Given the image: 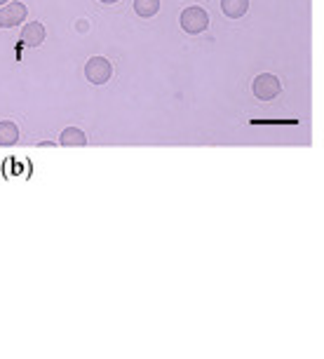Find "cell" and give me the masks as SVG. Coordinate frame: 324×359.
Listing matches in <instances>:
<instances>
[{
  "mask_svg": "<svg viewBox=\"0 0 324 359\" xmlns=\"http://www.w3.org/2000/svg\"><path fill=\"white\" fill-rule=\"evenodd\" d=\"M10 3V0H0V8H3V5H8Z\"/></svg>",
  "mask_w": 324,
  "mask_h": 359,
  "instance_id": "11",
  "label": "cell"
},
{
  "mask_svg": "<svg viewBox=\"0 0 324 359\" xmlns=\"http://www.w3.org/2000/svg\"><path fill=\"white\" fill-rule=\"evenodd\" d=\"M29 10H26L24 3H17V0H10L8 5L0 8V29H15L17 24H22Z\"/></svg>",
  "mask_w": 324,
  "mask_h": 359,
  "instance_id": "4",
  "label": "cell"
},
{
  "mask_svg": "<svg viewBox=\"0 0 324 359\" xmlns=\"http://www.w3.org/2000/svg\"><path fill=\"white\" fill-rule=\"evenodd\" d=\"M85 78L97 87L106 85L108 80L113 78V64L108 62L106 57H92L90 62L85 64Z\"/></svg>",
  "mask_w": 324,
  "mask_h": 359,
  "instance_id": "3",
  "label": "cell"
},
{
  "mask_svg": "<svg viewBox=\"0 0 324 359\" xmlns=\"http://www.w3.org/2000/svg\"><path fill=\"white\" fill-rule=\"evenodd\" d=\"M179 24L188 36H200L209 26V12L205 8H200V5H191V8H186L181 12Z\"/></svg>",
  "mask_w": 324,
  "mask_h": 359,
  "instance_id": "1",
  "label": "cell"
},
{
  "mask_svg": "<svg viewBox=\"0 0 324 359\" xmlns=\"http://www.w3.org/2000/svg\"><path fill=\"white\" fill-rule=\"evenodd\" d=\"M45 36H47V31L40 22H29L22 29V43L26 47H40L45 43Z\"/></svg>",
  "mask_w": 324,
  "mask_h": 359,
  "instance_id": "5",
  "label": "cell"
},
{
  "mask_svg": "<svg viewBox=\"0 0 324 359\" xmlns=\"http://www.w3.org/2000/svg\"><path fill=\"white\" fill-rule=\"evenodd\" d=\"M134 12L141 19H153L160 12V0H134Z\"/></svg>",
  "mask_w": 324,
  "mask_h": 359,
  "instance_id": "9",
  "label": "cell"
},
{
  "mask_svg": "<svg viewBox=\"0 0 324 359\" xmlns=\"http://www.w3.org/2000/svg\"><path fill=\"white\" fill-rule=\"evenodd\" d=\"M99 3H104V5H113V3H118V0H99Z\"/></svg>",
  "mask_w": 324,
  "mask_h": 359,
  "instance_id": "10",
  "label": "cell"
},
{
  "mask_svg": "<svg viewBox=\"0 0 324 359\" xmlns=\"http://www.w3.org/2000/svg\"><path fill=\"white\" fill-rule=\"evenodd\" d=\"M19 141V127L12 120H0V146H15Z\"/></svg>",
  "mask_w": 324,
  "mask_h": 359,
  "instance_id": "8",
  "label": "cell"
},
{
  "mask_svg": "<svg viewBox=\"0 0 324 359\" xmlns=\"http://www.w3.org/2000/svg\"><path fill=\"white\" fill-rule=\"evenodd\" d=\"M252 92L259 101H273L282 94V83L278 76H273V73H261V76L254 78Z\"/></svg>",
  "mask_w": 324,
  "mask_h": 359,
  "instance_id": "2",
  "label": "cell"
},
{
  "mask_svg": "<svg viewBox=\"0 0 324 359\" xmlns=\"http://www.w3.org/2000/svg\"><path fill=\"white\" fill-rule=\"evenodd\" d=\"M59 146H66V148L87 146V134L80 130V127H66V130L59 134Z\"/></svg>",
  "mask_w": 324,
  "mask_h": 359,
  "instance_id": "6",
  "label": "cell"
},
{
  "mask_svg": "<svg viewBox=\"0 0 324 359\" xmlns=\"http://www.w3.org/2000/svg\"><path fill=\"white\" fill-rule=\"evenodd\" d=\"M221 12L228 19H242L249 12V0H221Z\"/></svg>",
  "mask_w": 324,
  "mask_h": 359,
  "instance_id": "7",
  "label": "cell"
}]
</instances>
